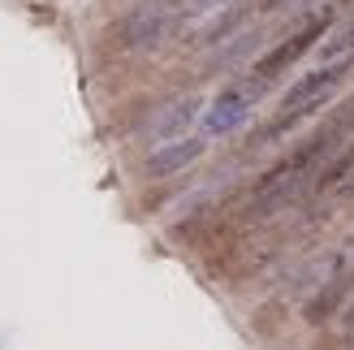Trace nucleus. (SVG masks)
<instances>
[{"instance_id":"f257e3e1","label":"nucleus","mask_w":354,"mask_h":350,"mask_svg":"<svg viewBox=\"0 0 354 350\" xmlns=\"http://www.w3.org/2000/svg\"><path fill=\"white\" fill-rule=\"evenodd\" d=\"M354 74V57L350 61H320L315 69H307L303 78H298L286 95H281L277 104V117L268 121V126L259 130L255 143H277V138H286L298 121H307L324 109V104H333V95L346 86V78Z\"/></svg>"},{"instance_id":"f03ea898","label":"nucleus","mask_w":354,"mask_h":350,"mask_svg":"<svg viewBox=\"0 0 354 350\" xmlns=\"http://www.w3.org/2000/svg\"><path fill=\"white\" fill-rule=\"evenodd\" d=\"M263 91H268V86H263L255 74L225 82L221 91L212 95V104L203 109V138H225V134L242 130L246 121L255 117V109H259Z\"/></svg>"},{"instance_id":"7ed1b4c3","label":"nucleus","mask_w":354,"mask_h":350,"mask_svg":"<svg viewBox=\"0 0 354 350\" xmlns=\"http://www.w3.org/2000/svg\"><path fill=\"white\" fill-rule=\"evenodd\" d=\"M333 26H337V22H333V9H315V13H307V17H303V26H298L294 35H286V39H281L272 52H263V57L255 61V69H251V74H255L263 86H268L272 78H281V74H286L290 65H298V61H303V57H307V52H311L315 44H324Z\"/></svg>"},{"instance_id":"20e7f679","label":"nucleus","mask_w":354,"mask_h":350,"mask_svg":"<svg viewBox=\"0 0 354 350\" xmlns=\"http://www.w3.org/2000/svg\"><path fill=\"white\" fill-rule=\"evenodd\" d=\"M173 0H143V5H134L126 17H121V48L126 52H151V48H160L169 39V30H173Z\"/></svg>"},{"instance_id":"39448f33","label":"nucleus","mask_w":354,"mask_h":350,"mask_svg":"<svg viewBox=\"0 0 354 350\" xmlns=\"http://www.w3.org/2000/svg\"><path fill=\"white\" fill-rule=\"evenodd\" d=\"M207 151V138L199 134H186V138H169V143H156L143 160V173L147 178H173V173H182L186 165H194L199 156Z\"/></svg>"},{"instance_id":"423d86ee","label":"nucleus","mask_w":354,"mask_h":350,"mask_svg":"<svg viewBox=\"0 0 354 350\" xmlns=\"http://www.w3.org/2000/svg\"><path fill=\"white\" fill-rule=\"evenodd\" d=\"M203 109H207L203 95H182V100L165 104V109L147 121V134L156 138V143H169V138H186V130L194 126V121H203Z\"/></svg>"},{"instance_id":"0eeeda50","label":"nucleus","mask_w":354,"mask_h":350,"mask_svg":"<svg viewBox=\"0 0 354 350\" xmlns=\"http://www.w3.org/2000/svg\"><path fill=\"white\" fill-rule=\"evenodd\" d=\"M246 9H251V5H242V0H234V5H225L216 17H212V26L199 35V39H203V48H216V44L238 39V30H242V22H246Z\"/></svg>"},{"instance_id":"6e6552de","label":"nucleus","mask_w":354,"mask_h":350,"mask_svg":"<svg viewBox=\"0 0 354 350\" xmlns=\"http://www.w3.org/2000/svg\"><path fill=\"white\" fill-rule=\"evenodd\" d=\"M350 57H354V13L333 26L328 39L320 44V61H350Z\"/></svg>"},{"instance_id":"1a4fd4ad","label":"nucleus","mask_w":354,"mask_h":350,"mask_svg":"<svg viewBox=\"0 0 354 350\" xmlns=\"http://www.w3.org/2000/svg\"><path fill=\"white\" fill-rule=\"evenodd\" d=\"M354 182V143L337 156V160H333L324 173H320V190H333V195H342V190Z\"/></svg>"},{"instance_id":"9d476101","label":"nucleus","mask_w":354,"mask_h":350,"mask_svg":"<svg viewBox=\"0 0 354 350\" xmlns=\"http://www.w3.org/2000/svg\"><path fill=\"white\" fill-rule=\"evenodd\" d=\"M328 126H333V130H337L342 138H346V134H354V95H350V100L342 104V109H337V117H333V121H328Z\"/></svg>"},{"instance_id":"9b49d317","label":"nucleus","mask_w":354,"mask_h":350,"mask_svg":"<svg viewBox=\"0 0 354 350\" xmlns=\"http://www.w3.org/2000/svg\"><path fill=\"white\" fill-rule=\"evenodd\" d=\"M268 13H277V9H303V5H311V0H259Z\"/></svg>"},{"instance_id":"f8f14e48","label":"nucleus","mask_w":354,"mask_h":350,"mask_svg":"<svg viewBox=\"0 0 354 350\" xmlns=\"http://www.w3.org/2000/svg\"><path fill=\"white\" fill-rule=\"evenodd\" d=\"M346 329L354 333V303H350V311H346Z\"/></svg>"},{"instance_id":"ddd939ff","label":"nucleus","mask_w":354,"mask_h":350,"mask_svg":"<svg viewBox=\"0 0 354 350\" xmlns=\"http://www.w3.org/2000/svg\"><path fill=\"white\" fill-rule=\"evenodd\" d=\"M346 251H354V238H350V247H346Z\"/></svg>"}]
</instances>
